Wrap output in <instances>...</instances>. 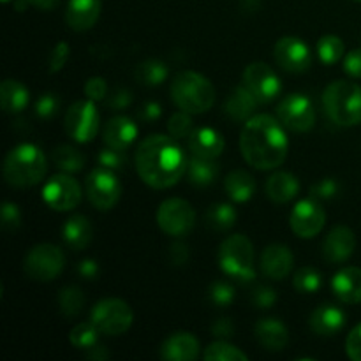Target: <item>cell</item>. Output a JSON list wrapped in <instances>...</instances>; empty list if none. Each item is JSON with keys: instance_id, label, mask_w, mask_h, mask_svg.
I'll list each match as a JSON object with an SVG mask.
<instances>
[{"instance_id": "cell-1", "label": "cell", "mask_w": 361, "mask_h": 361, "mask_svg": "<svg viewBox=\"0 0 361 361\" xmlns=\"http://www.w3.org/2000/svg\"><path fill=\"white\" fill-rule=\"evenodd\" d=\"M140 178L154 189L176 185L187 169V159L173 136L152 134L145 137L134 155Z\"/></svg>"}, {"instance_id": "cell-2", "label": "cell", "mask_w": 361, "mask_h": 361, "mask_svg": "<svg viewBox=\"0 0 361 361\" xmlns=\"http://www.w3.org/2000/svg\"><path fill=\"white\" fill-rule=\"evenodd\" d=\"M289 141L284 126L275 116L259 113L243 123L240 134V150L247 164L268 171L275 169L288 157Z\"/></svg>"}, {"instance_id": "cell-3", "label": "cell", "mask_w": 361, "mask_h": 361, "mask_svg": "<svg viewBox=\"0 0 361 361\" xmlns=\"http://www.w3.org/2000/svg\"><path fill=\"white\" fill-rule=\"evenodd\" d=\"M46 155L32 143H21L7 154L4 161V178L11 187L27 189L42 182L46 175Z\"/></svg>"}, {"instance_id": "cell-4", "label": "cell", "mask_w": 361, "mask_h": 361, "mask_svg": "<svg viewBox=\"0 0 361 361\" xmlns=\"http://www.w3.org/2000/svg\"><path fill=\"white\" fill-rule=\"evenodd\" d=\"M171 99L182 111L201 115L214 106L215 88L203 74L182 71L171 81Z\"/></svg>"}, {"instance_id": "cell-5", "label": "cell", "mask_w": 361, "mask_h": 361, "mask_svg": "<svg viewBox=\"0 0 361 361\" xmlns=\"http://www.w3.org/2000/svg\"><path fill=\"white\" fill-rule=\"evenodd\" d=\"M323 106L328 118L341 127L361 123V87L348 80L334 81L323 94Z\"/></svg>"}, {"instance_id": "cell-6", "label": "cell", "mask_w": 361, "mask_h": 361, "mask_svg": "<svg viewBox=\"0 0 361 361\" xmlns=\"http://www.w3.org/2000/svg\"><path fill=\"white\" fill-rule=\"evenodd\" d=\"M219 264L228 277L240 282H250L256 277L254 247L245 235H231L221 243Z\"/></svg>"}, {"instance_id": "cell-7", "label": "cell", "mask_w": 361, "mask_h": 361, "mask_svg": "<svg viewBox=\"0 0 361 361\" xmlns=\"http://www.w3.org/2000/svg\"><path fill=\"white\" fill-rule=\"evenodd\" d=\"M134 314L129 303L120 298H104L92 309L90 321L99 331L109 337H118L133 326Z\"/></svg>"}, {"instance_id": "cell-8", "label": "cell", "mask_w": 361, "mask_h": 361, "mask_svg": "<svg viewBox=\"0 0 361 361\" xmlns=\"http://www.w3.org/2000/svg\"><path fill=\"white\" fill-rule=\"evenodd\" d=\"M66 267V256L62 250L51 243H39L32 247L25 256L23 270L32 281L49 282L55 281Z\"/></svg>"}, {"instance_id": "cell-9", "label": "cell", "mask_w": 361, "mask_h": 361, "mask_svg": "<svg viewBox=\"0 0 361 361\" xmlns=\"http://www.w3.org/2000/svg\"><path fill=\"white\" fill-rule=\"evenodd\" d=\"M99 109L95 108V101L92 99H83L76 101L69 106L63 120L66 133L69 134L71 140L76 143H90L99 133Z\"/></svg>"}, {"instance_id": "cell-10", "label": "cell", "mask_w": 361, "mask_h": 361, "mask_svg": "<svg viewBox=\"0 0 361 361\" xmlns=\"http://www.w3.org/2000/svg\"><path fill=\"white\" fill-rule=\"evenodd\" d=\"M157 224L166 235L182 238L192 231L196 224V212L189 201L182 197H169L159 207Z\"/></svg>"}, {"instance_id": "cell-11", "label": "cell", "mask_w": 361, "mask_h": 361, "mask_svg": "<svg viewBox=\"0 0 361 361\" xmlns=\"http://www.w3.org/2000/svg\"><path fill=\"white\" fill-rule=\"evenodd\" d=\"M85 192L88 201L99 210H109L118 203L122 196V185L111 169L97 168L88 173L85 180Z\"/></svg>"}, {"instance_id": "cell-12", "label": "cell", "mask_w": 361, "mask_h": 361, "mask_svg": "<svg viewBox=\"0 0 361 361\" xmlns=\"http://www.w3.org/2000/svg\"><path fill=\"white\" fill-rule=\"evenodd\" d=\"M277 118L293 133H309L316 123V111L307 95L289 94L279 102Z\"/></svg>"}, {"instance_id": "cell-13", "label": "cell", "mask_w": 361, "mask_h": 361, "mask_svg": "<svg viewBox=\"0 0 361 361\" xmlns=\"http://www.w3.org/2000/svg\"><path fill=\"white\" fill-rule=\"evenodd\" d=\"M243 87L254 95L259 104H267L279 97L282 83L275 71L264 62H252L243 71Z\"/></svg>"}, {"instance_id": "cell-14", "label": "cell", "mask_w": 361, "mask_h": 361, "mask_svg": "<svg viewBox=\"0 0 361 361\" xmlns=\"http://www.w3.org/2000/svg\"><path fill=\"white\" fill-rule=\"evenodd\" d=\"M81 185L71 175H55L42 187V200L51 210L69 212L80 204Z\"/></svg>"}, {"instance_id": "cell-15", "label": "cell", "mask_w": 361, "mask_h": 361, "mask_svg": "<svg viewBox=\"0 0 361 361\" xmlns=\"http://www.w3.org/2000/svg\"><path fill=\"white\" fill-rule=\"evenodd\" d=\"M289 224L300 238H314L323 231L326 224V212L316 201V197L302 200L295 204L289 217Z\"/></svg>"}, {"instance_id": "cell-16", "label": "cell", "mask_w": 361, "mask_h": 361, "mask_svg": "<svg viewBox=\"0 0 361 361\" xmlns=\"http://www.w3.org/2000/svg\"><path fill=\"white\" fill-rule=\"evenodd\" d=\"M275 62L291 74L305 73L312 66V53H310L309 46L295 35H286L281 37L275 44L274 49Z\"/></svg>"}, {"instance_id": "cell-17", "label": "cell", "mask_w": 361, "mask_h": 361, "mask_svg": "<svg viewBox=\"0 0 361 361\" xmlns=\"http://www.w3.org/2000/svg\"><path fill=\"white\" fill-rule=\"evenodd\" d=\"M356 247V236L348 226H337L328 233L323 243V256L330 264L345 263L353 256Z\"/></svg>"}, {"instance_id": "cell-18", "label": "cell", "mask_w": 361, "mask_h": 361, "mask_svg": "<svg viewBox=\"0 0 361 361\" xmlns=\"http://www.w3.org/2000/svg\"><path fill=\"white\" fill-rule=\"evenodd\" d=\"M295 264V257L288 245L274 243L268 245L261 254V270L271 281H282L288 277Z\"/></svg>"}, {"instance_id": "cell-19", "label": "cell", "mask_w": 361, "mask_h": 361, "mask_svg": "<svg viewBox=\"0 0 361 361\" xmlns=\"http://www.w3.org/2000/svg\"><path fill=\"white\" fill-rule=\"evenodd\" d=\"M187 140H189V150L192 152L194 157L212 159V161H215L226 147L222 134L212 127H197Z\"/></svg>"}, {"instance_id": "cell-20", "label": "cell", "mask_w": 361, "mask_h": 361, "mask_svg": "<svg viewBox=\"0 0 361 361\" xmlns=\"http://www.w3.org/2000/svg\"><path fill=\"white\" fill-rule=\"evenodd\" d=\"M101 16V0H69L66 21L73 30H90Z\"/></svg>"}, {"instance_id": "cell-21", "label": "cell", "mask_w": 361, "mask_h": 361, "mask_svg": "<svg viewBox=\"0 0 361 361\" xmlns=\"http://www.w3.org/2000/svg\"><path fill=\"white\" fill-rule=\"evenodd\" d=\"M161 356L169 361H192L200 356V341L189 331H176L161 345Z\"/></svg>"}, {"instance_id": "cell-22", "label": "cell", "mask_w": 361, "mask_h": 361, "mask_svg": "<svg viewBox=\"0 0 361 361\" xmlns=\"http://www.w3.org/2000/svg\"><path fill=\"white\" fill-rule=\"evenodd\" d=\"M254 337L268 351H282L289 342V331L282 321L275 317L259 319L254 326Z\"/></svg>"}, {"instance_id": "cell-23", "label": "cell", "mask_w": 361, "mask_h": 361, "mask_svg": "<svg viewBox=\"0 0 361 361\" xmlns=\"http://www.w3.org/2000/svg\"><path fill=\"white\" fill-rule=\"evenodd\" d=\"M137 137V126L127 116H115L108 120L102 130V140L106 147L127 150Z\"/></svg>"}, {"instance_id": "cell-24", "label": "cell", "mask_w": 361, "mask_h": 361, "mask_svg": "<svg viewBox=\"0 0 361 361\" xmlns=\"http://www.w3.org/2000/svg\"><path fill=\"white\" fill-rule=\"evenodd\" d=\"M334 295L344 303L361 302V268L345 267L334 275L331 281Z\"/></svg>"}, {"instance_id": "cell-25", "label": "cell", "mask_w": 361, "mask_h": 361, "mask_svg": "<svg viewBox=\"0 0 361 361\" xmlns=\"http://www.w3.org/2000/svg\"><path fill=\"white\" fill-rule=\"evenodd\" d=\"M309 323L314 334L321 335V337H334L344 328L345 314L338 307L324 303L314 310Z\"/></svg>"}, {"instance_id": "cell-26", "label": "cell", "mask_w": 361, "mask_h": 361, "mask_svg": "<svg viewBox=\"0 0 361 361\" xmlns=\"http://www.w3.org/2000/svg\"><path fill=\"white\" fill-rule=\"evenodd\" d=\"M259 102L254 99V95L247 90L243 85L236 87L235 90L229 94V97L226 99L224 102V113L235 122H243L245 123L247 120L252 118L254 116V109Z\"/></svg>"}, {"instance_id": "cell-27", "label": "cell", "mask_w": 361, "mask_h": 361, "mask_svg": "<svg viewBox=\"0 0 361 361\" xmlns=\"http://www.w3.org/2000/svg\"><path fill=\"white\" fill-rule=\"evenodd\" d=\"M62 236L71 249L83 250L90 245L92 236H94V228H92L90 221L85 215H73L63 224Z\"/></svg>"}, {"instance_id": "cell-28", "label": "cell", "mask_w": 361, "mask_h": 361, "mask_svg": "<svg viewBox=\"0 0 361 361\" xmlns=\"http://www.w3.org/2000/svg\"><path fill=\"white\" fill-rule=\"evenodd\" d=\"M298 190H300L298 178L288 171L274 173L267 182V196L277 204L289 203L293 197H296Z\"/></svg>"}, {"instance_id": "cell-29", "label": "cell", "mask_w": 361, "mask_h": 361, "mask_svg": "<svg viewBox=\"0 0 361 361\" xmlns=\"http://www.w3.org/2000/svg\"><path fill=\"white\" fill-rule=\"evenodd\" d=\"M30 101V92L18 80H4L0 85V102L6 113H21Z\"/></svg>"}, {"instance_id": "cell-30", "label": "cell", "mask_w": 361, "mask_h": 361, "mask_svg": "<svg viewBox=\"0 0 361 361\" xmlns=\"http://www.w3.org/2000/svg\"><path fill=\"white\" fill-rule=\"evenodd\" d=\"M224 187L235 203H247L256 192V180L245 169H235L226 176Z\"/></svg>"}, {"instance_id": "cell-31", "label": "cell", "mask_w": 361, "mask_h": 361, "mask_svg": "<svg viewBox=\"0 0 361 361\" xmlns=\"http://www.w3.org/2000/svg\"><path fill=\"white\" fill-rule=\"evenodd\" d=\"M187 175H189V182L197 187H207L215 182L219 176V164L212 159H201L194 157L187 164Z\"/></svg>"}, {"instance_id": "cell-32", "label": "cell", "mask_w": 361, "mask_h": 361, "mask_svg": "<svg viewBox=\"0 0 361 361\" xmlns=\"http://www.w3.org/2000/svg\"><path fill=\"white\" fill-rule=\"evenodd\" d=\"M168 74L169 67L157 59L145 60V62L137 63L136 69H134V78L147 87H157V85L164 83L168 80Z\"/></svg>"}, {"instance_id": "cell-33", "label": "cell", "mask_w": 361, "mask_h": 361, "mask_svg": "<svg viewBox=\"0 0 361 361\" xmlns=\"http://www.w3.org/2000/svg\"><path fill=\"white\" fill-rule=\"evenodd\" d=\"M51 159L56 168L66 173L81 171L85 168V162H87L85 154H81L78 148L71 147V145H60V147H56L53 150Z\"/></svg>"}, {"instance_id": "cell-34", "label": "cell", "mask_w": 361, "mask_h": 361, "mask_svg": "<svg viewBox=\"0 0 361 361\" xmlns=\"http://www.w3.org/2000/svg\"><path fill=\"white\" fill-rule=\"evenodd\" d=\"M236 210L229 203H217L207 212V224L214 231H228L235 226Z\"/></svg>"}, {"instance_id": "cell-35", "label": "cell", "mask_w": 361, "mask_h": 361, "mask_svg": "<svg viewBox=\"0 0 361 361\" xmlns=\"http://www.w3.org/2000/svg\"><path fill=\"white\" fill-rule=\"evenodd\" d=\"M85 298L83 291L76 286H67L59 293V309L66 317H74L83 310Z\"/></svg>"}, {"instance_id": "cell-36", "label": "cell", "mask_w": 361, "mask_h": 361, "mask_svg": "<svg viewBox=\"0 0 361 361\" xmlns=\"http://www.w3.org/2000/svg\"><path fill=\"white\" fill-rule=\"evenodd\" d=\"M207 361H249V356L226 341H217L208 345L203 353Z\"/></svg>"}, {"instance_id": "cell-37", "label": "cell", "mask_w": 361, "mask_h": 361, "mask_svg": "<svg viewBox=\"0 0 361 361\" xmlns=\"http://www.w3.org/2000/svg\"><path fill=\"white\" fill-rule=\"evenodd\" d=\"M317 55L319 60L326 66H334L344 55V42L337 35H323V37L317 41Z\"/></svg>"}, {"instance_id": "cell-38", "label": "cell", "mask_w": 361, "mask_h": 361, "mask_svg": "<svg viewBox=\"0 0 361 361\" xmlns=\"http://www.w3.org/2000/svg\"><path fill=\"white\" fill-rule=\"evenodd\" d=\"M99 328L94 323H80L71 330L69 341L74 348L78 349H90L92 345H95L99 342Z\"/></svg>"}, {"instance_id": "cell-39", "label": "cell", "mask_w": 361, "mask_h": 361, "mask_svg": "<svg viewBox=\"0 0 361 361\" xmlns=\"http://www.w3.org/2000/svg\"><path fill=\"white\" fill-rule=\"evenodd\" d=\"M293 286L300 293H317L323 286V277L316 268L303 267L296 270L295 277H293Z\"/></svg>"}, {"instance_id": "cell-40", "label": "cell", "mask_w": 361, "mask_h": 361, "mask_svg": "<svg viewBox=\"0 0 361 361\" xmlns=\"http://www.w3.org/2000/svg\"><path fill=\"white\" fill-rule=\"evenodd\" d=\"M97 162L102 168L111 169V171H120V169H123L127 166L129 157H127V154L123 150L106 147L97 154Z\"/></svg>"}, {"instance_id": "cell-41", "label": "cell", "mask_w": 361, "mask_h": 361, "mask_svg": "<svg viewBox=\"0 0 361 361\" xmlns=\"http://www.w3.org/2000/svg\"><path fill=\"white\" fill-rule=\"evenodd\" d=\"M168 130L175 140H182V137H189L190 133H192V118H190V113L182 111L180 109L178 113H173L169 116L168 122Z\"/></svg>"}, {"instance_id": "cell-42", "label": "cell", "mask_w": 361, "mask_h": 361, "mask_svg": "<svg viewBox=\"0 0 361 361\" xmlns=\"http://www.w3.org/2000/svg\"><path fill=\"white\" fill-rule=\"evenodd\" d=\"M210 300L217 307H229L235 300V288L228 281H215L210 286Z\"/></svg>"}, {"instance_id": "cell-43", "label": "cell", "mask_w": 361, "mask_h": 361, "mask_svg": "<svg viewBox=\"0 0 361 361\" xmlns=\"http://www.w3.org/2000/svg\"><path fill=\"white\" fill-rule=\"evenodd\" d=\"M60 109V99L55 94L48 92V94L41 95L35 102V115L41 120H51L53 116L59 115Z\"/></svg>"}, {"instance_id": "cell-44", "label": "cell", "mask_w": 361, "mask_h": 361, "mask_svg": "<svg viewBox=\"0 0 361 361\" xmlns=\"http://www.w3.org/2000/svg\"><path fill=\"white\" fill-rule=\"evenodd\" d=\"M338 190H341V185H338L337 180L323 178L310 187V197H316V200H331V197L337 196Z\"/></svg>"}, {"instance_id": "cell-45", "label": "cell", "mask_w": 361, "mask_h": 361, "mask_svg": "<svg viewBox=\"0 0 361 361\" xmlns=\"http://www.w3.org/2000/svg\"><path fill=\"white\" fill-rule=\"evenodd\" d=\"M69 56H71V46L67 44L66 41H60L59 44L53 48L51 55H49V62H48L49 73L55 74L59 73V71H62V67L66 66Z\"/></svg>"}, {"instance_id": "cell-46", "label": "cell", "mask_w": 361, "mask_h": 361, "mask_svg": "<svg viewBox=\"0 0 361 361\" xmlns=\"http://www.w3.org/2000/svg\"><path fill=\"white\" fill-rule=\"evenodd\" d=\"M2 228L6 231H16L21 226V212L18 208L16 203H11V201H6L2 204Z\"/></svg>"}, {"instance_id": "cell-47", "label": "cell", "mask_w": 361, "mask_h": 361, "mask_svg": "<svg viewBox=\"0 0 361 361\" xmlns=\"http://www.w3.org/2000/svg\"><path fill=\"white\" fill-rule=\"evenodd\" d=\"M85 95L87 99H92V101H102L108 95V83H106L104 78L94 76L90 80H87L85 83Z\"/></svg>"}, {"instance_id": "cell-48", "label": "cell", "mask_w": 361, "mask_h": 361, "mask_svg": "<svg viewBox=\"0 0 361 361\" xmlns=\"http://www.w3.org/2000/svg\"><path fill=\"white\" fill-rule=\"evenodd\" d=\"M252 303L257 309H271L277 303V293L268 286H259L252 293Z\"/></svg>"}, {"instance_id": "cell-49", "label": "cell", "mask_w": 361, "mask_h": 361, "mask_svg": "<svg viewBox=\"0 0 361 361\" xmlns=\"http://www.w3.org/2000/svg\"><path fill=\"white\" fill-rule=\"evenodd\" d=\"M130 102H133V94H130V90L118 87L115 88V92H113L111 95H109L106 104H108V108L120 111V109H126L127 106H130Z\"/></svg>"}, {"instance_id": "cell-50", "label": "cell", "mask_w": 361, "mask_h": 361, "mask_svg": "<svg viewBox=\"0 0 361 361\" xmlns=\"http://www.w3.org/2000/svg\"><path fill=\"white\" fill-rule=\"evenodd\" d=\"M345 353L353 361H361V324L353 328L345 341Z\"/></svg>"}, {"instance_id": "cell-51", "label": "cell", "mask_w": 361, "mask_h": 361, "mask_svg": "<svg viewBox=\"0 0 361 361\" xmlns=\"http://www.w3.org/2000/svg\"><path fill=\"white\" fill-rule=\"evenodd\" d=\"M210 331L219 341H226V338H231L235 335V326H233V321L229 317H219L212 323Z\"/></svg>"}, {"instance_id": "cell-52", "label": "cell", "mask_w": 361, "mask_h": 361, "mask_svg": "<svg viewBox=\"0 0 361 361\" xmlns=\"http://www.w3.org/2000/svg\"><path fill=\"white\" fill-rule=\"evenodd\" d=\"M189 247L182 242H176L169 247V261H171L175 267H183L189 261Z\"/></svg>"}, {"instance_id": "cell-53", "label": "cell", "mask_w": 361, "mask_h": 361, "mask_svg": "<svg viewBox=\"0 0 361 361\" xmlns=\"http://www.w3.org/2000/svg\"><path fill=\"white\" fill-rule=\"evenodd\" d=\"M344 71L351 78H361V48L348 53L344 60Z\"/></svg>"}, {"instance_id": "cell-54", "label": "cell", "mask_w": 361, "mask_h": 361, "mask_svg": "<svg viewBox=\"0 0 361 361\" xmlns=\"http://www.w3.org/2000/svg\"><path fill=\"white\" fill-rule=\"evenodd\" d=\"M78 274H80V277L85 279V281H94L99 275L97 261L81 259L80 263H78Z\"/></svg>"}, {"instance_id": "cell-55", "label": "cell", "mask_w": 361, "mask_h": 361, "mask_svg": "<svg viewBox=\"0 0 361 361\" xmlns=\"http://www.w3.org/2000/svg\"><path fill=\"white\" fill-rule=\"evenodd\" d=\"M161 115H162L161 104L154 101L147 102L140 111V116L145 120V122H155V120L161 118Z\"/></svg>"}, {"instance_id": "cell-56", "label": "cell", "mask_w": 361, "mask_h": 361, "mask_svg": "<svg viewBox=\"0 0 361 361\" xmlns=\"http://www.w3.org/2000/svg\"><path fill=\"white\" fill-rule=\"evenodd\" d=\"M85 356H87V358L92 360V361H104V360L109 358V351H108V348H106L104 344H99V342H97V344L92 345L90 349H87Z\"/></svg>"}, {"instance_id": "cell-57", "label": "cell", "mask_w": 361, "mask_h": 361, "mask_svg": "<svg viewBox=\"0 0 361 361\" xmlns=\"http://www.w3.org/2000/svg\"><path fill=\"white\" fill-rule=\"evenodd\" d=\"M34 7L42 11H51L53 7H56L60 4V0H28Z\"/></svg>"}, {"instance_id": "cell-58", "label": "cell", "mask_w": 361, "mask_h": 361, "mask_svg": "<svg viewBox=\"0 0 361 361\" xmlns=\"http://www.w3.org/2000/svg\"><path fill=\"white\" fill-rule=\"evenodd\" d=\"M242 7L247 11H256L259 7V0H242Z\"/></svg>"}, {"instance_id": "cell-59", "label": "cell", "mask_w": 361, "mask_h": 361, "mask_svg": "<svg viewBox=\"0 0 361 361\" xmlns=\"http://www.w3.org/2000/svg\"><path fill=\"white\" fill-rule=\"evenodd\" d=\"M2 2H6V4H7V2H11V0H2Z\"/></svg>"}, {"instance_id": "cell-60", "label": "cell", "mask_w": 361, "mask_h": 361, "mask_svg": "<svg viewBox=\"0 0 361 361\" xmlns=\"http://www.w3.org/2000/svg\"><path fill=\"white\" fill-rule=\"evenodd\" d=\"M358 2H361V0H358Z\"/></svg>"}]
</instances>
